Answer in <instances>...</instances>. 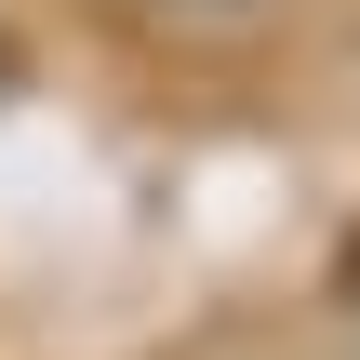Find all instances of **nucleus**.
<instances>
[{
    "label": "nucleus",
    "instance_id": "obj_1",
    "mask_svg": "<svg viewBox=\"0 0 360 360\" xmlns=\"http://www.w3.org/2000/svg\"><path fill=\"white\" fill-rule=\"evenodd\" d=\"M174 13H254V0H174Z\"/></svg>",
    "mask_w": 360,
    "mask_h": 360
}]
</instances>
